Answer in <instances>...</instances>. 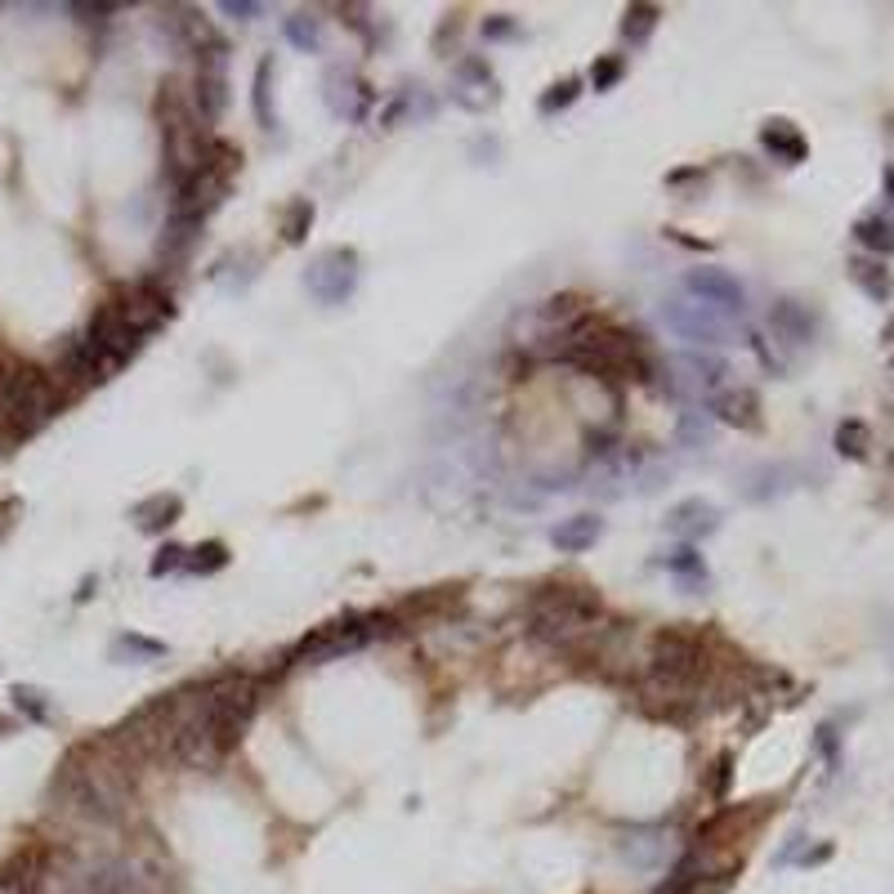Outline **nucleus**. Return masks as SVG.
<instances>
[{"label": "nucleus", "instance_id": "423d86ee", "mask_svg": "<svg viewBox=\"0 0 894 894\" xmlns=\"http://www.w3.org/2000/svg\"><path fill=\"white\" fill-rule=\"evenodd\" d=\"M201 703H206L219 751H229V747H238V738L247 734V725L260 707V685L251 676H242V671H229V676H215L210 685H201Z\"/></svg>", "mask_w": 894, "mask_h": 894}, {"label": "nucleus", "instance_id": "4c0bfd02", "mask_svg": "<svg viewBox=\"0 0 894 894\" xmlns=\"http://www.w3.org/2000/svg\"><path fill=\"white\" fill-rule=\"evenodd\" d=\"M219 14H229V19H260L264 6H251V0H224Z\"/></svg>", "mask_w": 894, "mask_h": 894}, {"label": "nucleus", "instance_id": "a211bd4d", "mask_svg": "<svg viewBox=\"0 0 894 894\" xmlns=\"http://www.w3.org/2000/svg\"><path fill=\"white\" fill-rule=\"evenodd\" d=\"M331 112L335 117H350V122H363L367 117V107H372V90L358 81V76H341L335 72L331 76Z\"/></svg>", "mask_w": 894, "mask_h": 894}, {"label": "nucleus", "instance_id": "9d476101", "mask_svg": "<svg viewBox=\"0 0 894 894\" xmlns=\"http://www.w3.org/2000/svg\"><path fill=\"white\" fill-rule=\"evenodd\" d=\"M381 626H385L381 617H341V622H326V626H318L313 635L300 640V648L291 653V662H331V657H341V653H354V648H363L367 640H376Z\"/></svg>", "mask_w": 894, "mask_h": 894}, {"label": "nucleus", "instance_id": "473e14b6", "mask_svg": "<svg viewBox=\"0 0 894 894\" xmlns=\"http://www.w3.org/2000/svg\"><path fill=\"white\" fill-rule=\"evenodd\" d=\"M836 453H841V457H863V453H867V425L841 420V429H836Z\"/></svg>", "mask_w": 894, "mask_h": 894}, {"label": "nucleus", "instance_id": "412c9836", "mask_svg": "<svg viewBox=\"0 0 894 894\" xmlns=\"http://www.w3.org/2000/svg\"><path fill=\"white\" fill-rule=\"evenodd\" d=\"M251 103H256V122L264 131L278 126V112H273V59L256 63V85H251Z\"/></svg>", "mask_w": 894, "mask_h": 894}, {"label": "nucleus", "instance_id": "1a4fd4ad", "mask_svg": "<svg viewBox=\"0 0 894 894\" xmlns=\"http://www.w3.org/2000/svg\"><path fill=\"white\" fill-rule=\"evenodd\" d=\"M648 671H657V676H671V680H685V685H698V689H703V676H707V648H703L698 635H689V631H680V626H666V631L653 640Z\"/></svg>", "mask_w": 894, "mask_h": 894}, {"label": "nucleus", "instance_id": "a19ab883", "mask_svg": "<svg viewBox=\"0 0 894 894\" xmlns=\"http://www.w3.org/2000/svg\"><path fill=\"white\" fill-rule=\"evenodd\" d=\"M885 197H890V201H894V166H890V170H885Z\"/></svg>", "mask_w": 894, "mask_h": 894}, {"label": "nucleus", "instance_id": "6ab92c4d", "mask_svg": "<svg viewBox=\"0 0 894 894\" xmlns=\"http://www.w3.org/2000/svg\"><path fill=\"white\" fill-rule=\"evenodd\" d=\"M179 510H184V501H179L175 492H157V497L139 501V506L131 510V519H135L144 532H166V528L179 519Z\"/></svg>", "mask_w": 894, "mask_h": 894}, {"label": "nucleus", "instance_id": "cd10ccee", "mask_svg": "<svg viewBox=\"0 0 894 894\" xmlns=\"http://www.w3.org/2000/svg\"><path fill=\"white\" fill-rule=\"evenodd\" d=\"M666 569L676 573V578H685V582H694V586H707V564H703L698 550H671L666 554Z\"/></svg>", "mask_w": 894, "mask_h": 894}, {"label": "nucleus", "instance_id": "2eb2a0df", "mask_svg": "<svg viewBox=\"0 0 894 894\" xmlns=\"http://www.w3.org/2000/svg\"><path fill=\"white\" fill-rule=\"evenodd\" d=\"M707 412L725 425H738V429H756L760 425V398L751 389H716L707 398Z\"/></svg>", "mask_w": 894, "mask_h": 894}, {"label": "nucleus", "instance_id": "79ce46f5", "mask_svg": "<svg viewBox=\"0 0 894 894\" xmlns=\"http://www.w3.org/2000/svg\"><path fill=\"white\" fill-rule=\"evenodd\" d=\"M6 734H14V720H10V716H0V738H6Z\"/></svg>", "mask_w": 894, "mask_h": 894}, {"label": "nucleus", "instance_id": "7ed1b4c3", "mask_svg": "<svg viewBox=\"0 0 894 894\" xmlns=\"http://www.w3.org/2000/svg\"><path fill=\"white\" fill-rule=\"evenodd\" d=\"M586 326H591V313L578 295H550V300L532 304L528 313H519L514 345L532 358H559Z\"/></svg>", "mask_w": 894, "mask_h": 894}, {"label": "nucleus", "instance_id": "f8f14e48", "mask_svg": "<svg viewBox=\"0 0 894 894\" xmlns=\"http://www.w3.org/2000/svg\"><path fill=\"white\" fill-rule=\"evenodd\" d=\"M685 295H694V300H703V304H711V309H720V313H729V318H738V313L747 309L742 282H738L729 269H716V264L689 269V273H685Z\"/></svg>", "mask_w": 894, "mask_h": 894}, {"label": "nucleus", "instance_id": "72a5a7b5", "mask_svg": "<svg viewBox=\"0 0 894 894\" xmlns=\"http://www.w3.org/2000/svg\"><path fill=\"white\" fill-rule=\"evenodd\" d=\"M680 443H685V447L711 443V420H707L703 412H685V416H680Z\"/></svg>", "mask_w": 894, "mask_h": 894}, {"label": "nucleus", "instance_id": "6e6552de", "mask_svg": "<svg viewBox=\"0 0 894 894\" xmlns=\"http://www.w3.org/2000/svg\"><path fill=\"white\" fill-rule=\"evenodd\" d=\"M662 322L689 345H725L734 335V318L703 304V300H694V295H671L662 304Z\"/></svg>", "mask_w": 894, "mask_h": 894}, {"label": "nucleus", "instance_id": "c756f323", "mask_svg": "<svg viewBox=\"0 0 894 894\" xmlns=\"http://www.w3.org/2000/svg\"><path fill=\"white\" fill-rule=\"evenodd\" d=\"M309 224H313V201L300 197V201H291L287 215H282V238H287V242H304Z\"/></svg>", "mask_w": 894, "mask_h": 894}, {"label": "nucleus", "instance_id": "f3484780", "mask_svg": "<svg viewBox=\"0 0 894 894\" xmlns=\"http://www.w3.org/2000/svg\"><path fill=\"white\" fill-rule=\"evenodd\" d=\"M600 537H604V519H600V514H573V519H559V523L550 528V541H554L559 550H569V554L591 550Z\"/></svg>", "mask_w": 894, "mask_h": 894}, {"label": "nucleus", "instance_id": "f03ea898", "mask_svg": "<svg viewBox=\"0 0 894 894\" xmlns=\"http://www.w3.org/2000/svg\"><path fill=\"white\" fill-rule=\"evenodd\" d=\"M604 604L595 591L586 586H550L532 600V613H528V631L532 640L550 644V648H578L586 635H595V622H600Z\"/></svg>", "mask_w": 894, "mask_h": 894}, {"label": "nucleus", "instance_id": "b1692460", "mask_svg": "<svg viewBox=\"0 0 894 894\" xmlns=\"http://www.w3.org/2000/svg\"><path fill=\"white\" fill-rule=\"evenodd\" d=\"M282 32H287V41H291L300 54H318V50H322V19H313V14H291V19L282 23Z\"/></svg>", "mask_w": 894, "mask_h": 894}, {"label": "nucleus", "instance_id": "7c9ffc66", "mask_svg": "<svg viewBox=\"0 0 894 894\" xmlns=\"http://www.w3.org/2000/svg\"><path fill=\"white\" fill-rule=\"evenodd\" d=\"M14 707L28 716V720H37V725H45L54 711H50V698L41 694V689H32V685H14Z\"/></svg>", "mask_w": 894, "mask_h": 894}, {"label": "nucleus", "instance_id": "c9c22d12", "mask_svg": "<svg viewBox=\"0 0 894 894\" xmlns=\"http://www.w3.org/2000/svg\"><path fill=\"white\" fill-rule=\"evenodd\" d=\"M622 81V59H600L595 67H591V85L595 90H613Z\"/></svg>", "mask_w": 894, "mask_h": 894}, {"label": "nucleus", "instance_id": "393cba45", "mask_svg": "<svg viewBox=\"0 0 894 894\" xmlns=\"http://www.w3.org/2000/svg\"><path fill=\"white\" fill-rule=\"evenodd\" d=\"M854 238L867 247V251H876V256H890L894 251V224L890 219H881V215H872V219H859L854 224Z\"/></svg>", "mask_w": 894, "mask_h": 894}, {"label": "nucleus", "instance_id": "e433bc0d", "mask_svg": "<svg viewBox=\"0 0 894 894\" xmlns=\"http://www.w3.org/2000/svg\"><path fill=\"white\" fill-rule=\"evenodd\" d=\"M484 37H488V41H510V37H514V19H510V14H492V19L484 23Z\"/></svg>", "mask_w": 894, "mask_h": 894}, {"label": "nucleus", "instance_id": "9b49d317", "mask_svg": "<svg viewBox=\"0 0 894 894\" xmlns=\"http://www.w3.org/2000/svg\"><path fill=\"white\" fill-rule=\"evenodd\" d=\"M304 287L318 304H345L358 287V256L350 247H331L322 256H313V264L304 269Z\"/></svg>", "mask_w": 894, "mask_h": 894}, {"label": "nucleus", "instance_id": "aec40b11", "mask_svg": "<svg viewBox=\"0 0 894 894\" xmlns=\"http://www.w3.org/2000/svg\"><path fill=\"white\" fill-rule=\"evenodd\" d=\"M760 144H765L778 162H788V166H797V162L805 157V139H801V131H797L792 122H769V126L760 131Z\"/></svg>", "mask_w": 894, "mask_h": 894}, {"label": "nucleus", "instance_id": "37998d69", "mask_svg": "<svg viewBox=\"0 0 894 894\" xmlns=\"http://www.w3.org/2000/svg\"><path fill=\"white\" fill-rule=\"evenodd\" d=\"M0 443H6V425H0Z\"/></svg>", "mask_w": 894, "mask_h": 894}, {"label": "nucleus", "instance_id": "5701e85b", "mask_svg": "<svg viewBox=\"0 0 894 894\" xmlns=\"http://www.w3.org/2000/svg\"><path fill=\"white\" fill-rule=\"evenodd\" d=\"M657 19H662L657 6H631V10H626V19H622V37L631 41V50H644V45H648V37L657 32Z\"/></svg>", "mask_w": 894, "mask_h": 894}, {"label": "nucleus", "instance_id": "c85d7f7f", "mask_svg": "<svg viewBox=\"0 0 894 894\" xmlns=\"http://www.w3.org/2000/svg\"><path fill=\"white\" fill-rule=\"evenodd\" d=\"M854 282L872 295V300H890V273L881 269V264H872V260H854Z\"/></svg>", "mask_w": 894, "mask_h": 894}, {"label": "nucleus", "instance_id": "58836bf2", "mask_svg": "<svg viewBox=\"0 0 894 894\" xmlns=\"http://www.w3.org/2000/svg\"><path fill=\"white\" fill-rule=\"evenodd\" d=\"M23 506L19 501H0V537H6L10 528H14V514H19Z\"/></svg>", "mask_w": 894, "mask_h": 894}, {"label": "nucleus", "instance_id": "dca6fc26", "mask_svg": "<svg viewBox=\"0 0 894 894\" xmlns=\"http://www.w3.org/2000/svg\"><path fill=\"white\" fill-rule=\"evenodd\" d=\"M769 326L778 331L782 345H810L814 341V313L801 300H778L769 309Z\"/></svg>", "mask_w": 894, "mask_h": 894}, {"label": "nucleus", "instance_id": "0eeeda50", "mask_svg": "<svg viewBox=\"0 0 894 894\" xmlns=\"http://www.w3.org/2000/svg\"><path fill=\"white\" fill-rule=\"evenodd\" d=\"M242 157L229 148V144H215V153H210V162L197 170V175H188L179 188H175V201H170V219L175 224H193V229H201V219L224 201V193H229V175H233V166H238Z\"/></svg>", "mask_w": 894, "mask_h": 894}, {"label": "nucleus", "instance_id": "a878e982", "mask_svg": "<svg viewBox=\"0 0 894 894\" xmlns=\"http://www.w3.org/2000/svg\"><path fill=\"white\" fill-rule=\"evenodd\" d=\"M224 564H229V545H224V541H206V545L188 550V559H184V569L197 573V578H210V573H219Z\"/></svg>", "mask_w": 894, "mask_h": 894}, {"label": "nucleus", "instance_id": "f704fd0d", "mask_svg": "<svg viewBox=\"0 0 894 894\" xmlns=\"http://www.w3.org/2000/svg\"><path fill=\"white\" fill-rule=\"evenodd\" d=\"M184 559H188V550H184V545H162V550H157V559H153V578H166V573L184 569Z\"/></svg>", "mask_w": 894, "mask_h": 894}, {"label": "nucleus", "instance_id": "bb28decb", "mask_svg": "<svg viewBox=\"0 0 894 894\" xmlns=\"http://www.w3.org/2000/svg\"><path fill=\"white\" fill-rule=\"evenodd\" d=\"M166 653V644H157V640H144V635H117V644H112V657L117 662H157Z\"/></svg>", "mask_w": 894, "mask_h": 894}, {"label": "nucleus", "instance_id": "4468645a", "mask_svg": "<svg viewBox=\"0 0 894 894\" xmlns=\"http://www.w3.org/2000/svg\"><path fill=\"white\" fill-rule=\"evenodd\" d=\"M716 528H720V510L711 501H703V497H689V501H680L676 510L666 514V532L680 537V541H703Z\"/></svg>", "mask_w": 894, "mask_h": 894}, {"label": "nucleus", "instance_id": "39448f33", "mask_svg": "<svg viewBox=\"0 0 894 894\" xmlns=\"http://www.w3.org/2000/svg\"><path fill=\"white\" fill-rule=\"evenodd\" d=\"M559 358L582 367V372H591V376H626V381L631 376L635 381L648 376V354H644V345L635 341V335H626V331H595V326H586Z\"/></svg>", "mask_w": 894, "mask_h": 894}, {"label": "nucleus", "instance_id": "4be33fe9", "mask_svg": "<svg viewBox=\"0 0 894 894\" xmlns=\"http://www.w3.org/2000/svg\"><path fill=\"white\" fill-rule=\"evenodd\" d=\"M617 850H622V859H631L635 867H657V863L666 859V841H662V832H631Z\"/></svg>", "mask_w": 894, "mask_h": 894}, {"label": "nucleus", "instance_id": "ddd939ff", "mask_svg": "<svg viewBox=\"0 0 894 894\" xmlns=\"http://www.w3.org/2000/svg\"><path fill=\"white\" fill-rule=\"evenodd\" d=\"M453 103L466 107V112H488L497 103V76L488 67V59L479 54H466L457 67H453Z\"/></svg>", "mask_w": 894, "mask_h": 894}, {"label": "nucleus", "instance_id": "f257e3e1", "mask_svg": "<svg viewBox=\"0 0 894 894\" xmlns=\"http://www.w3.org/2000/svg\"><path fill=\"white\" fill-rule=\"evenodd\" d=\"M54 801L85 823L122 819L131 805V760H122L107 742L72 751L54 778Z\"/></svg>", "mask_w": 894, "mask_h": 894}, {"label": "nucleus", "instance_id": "2f4dec72", "mask_svg": "<svg viewBox=\"0 0 894 894\" xmlns=\"http://www.w3.org/2000/svg\"><path fill=\"white\" fill-rule=\"evenodd\" d=\"M578 94H582V85L578 81H559V85H550L545 94H541V112H545V117H554V112H564V107H573L578 103Z\"/></svg>", "mask_w": 894, "mask_h": 894}, {"label": "nucleus", "instance_id": "20e7f679", "mask_svg": "<svg viewBox=\"0 0 894 894\" xmlns=\"http://www.w3.org/2000/svg\"><path fill=\"white\" fill-rule=\"evenodd\" d=\"M59 412V385L37 363H6L0 367V425L14 434L41 429Z\"/></svg>", "mask_w": 894, "mask_h": 894}, {"label": "nucleus", "instance_id": "ea45409f", "mask_svg": "<svg viewBox=\"0 0 894 894\" xmlns=\"http://www.w3.org/2000/svg\"><path fill=\"white\" fill-rule=\"evenodd\" d=\"M725 788H729V756L720 760V773H716V797H725Z\"/></svg>", "mask_w": 894, "mask_h": 894}]
</instances>
